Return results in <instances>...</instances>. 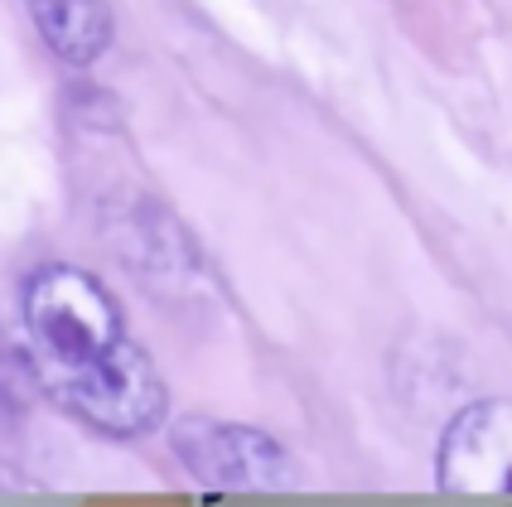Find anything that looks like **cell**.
I'll return each mask as SVG.
<instances>
[{
    "instance_id": "6da1fadb",
    "label": "cell",
    "mask_w": 512,
    "mask_h": 507,
    "mask_svg": "<svg viewBox=\"0 0 512 507\" xmlns=\"http://www.w3.org/2000/svg\"><path fill=\"white\" fill-rule=\"evenodd\" d=\"M39 387L68 421L107 440H145L170 421V387L155 358L126 334L112 353L78 367H34Z\"/></svg>"
},
{
    "instance_id": "7a4b0ae2",
    "label": "cell",
    "mask_w": 512,
    "mask_h": 507,
    "mask_svg": "<svg viewBox=\"0 0 512 507\" xmlns=\"http://www.w3.org/2000/svg\"><path fill=\"white\" fill-rule=\"evenodd\" d=\"M20 319L34 348V367L92 363L126 338V314L116 295L92 271L68 261L29 271L20 285Z\"/></svg>"
},
{
    "instance_id": "3957f363",
    "label": "cell",
    "mask_w": 512,
    "mask_h": 507,
    "mask_svg": "<svg viewBox=\"0 0 512 507\" xmlns=\"http://www.w3.org/2000/svg\"><path fill=\"white\" fill-rule=\"evenodd\" d=\"M170 450L208 493H271L295 483V454L247 421L189 411L170 425Z\"/></svg>"
},
{
    "instance_id": "277c9868",
    "label": "cell",
    "mask_w": 512,
    "mask_h": 507,
    "mask_svg": "<svg viewBox=\"0 0 512 507\" xmlns=\"http://www.w3.org/2000/svg\"><path fill=\"white\" fill-rule=\"evenodd\" d=\"M435 483L445 493H508V406L474 401L455 411L435 450Z\"/></svg>"
},
{
    "instance_id": "5b68a950",
    "label": "cell",
    "mask_w": 512,
    "mask_h": 507,
    "mask_svg": "<svg viewBox=\"0 0 512 507\" xmlns=\"http://www.w3.org/2000/svg\"><path fill=\"white\" fill-rule=\"evenodd\" d=\"M25 15L63 68H92L116 39L107 0H25Z\"/></svg>"
}]
</instances>
